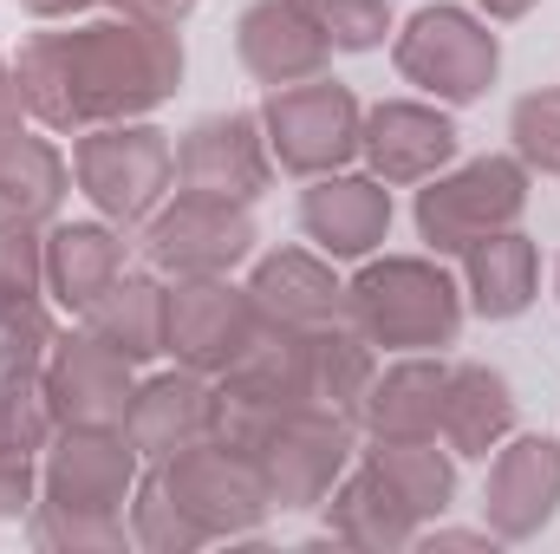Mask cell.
<instances>
[{"label": "cell", "mask_w": 560, "mask_h": 554, "mask_svg": "<svg viewBox=\"0 0 560 554\" xmlns=\"http://www.w3.org/2000/svg\"><path fill=\"white\" fill-rule=\"evenodd\" d=\"M20 105L46 131H92L143 118L183 85V39L176 26H143V20H92L66 33H33L13 53Z\"/></svg>", "instance_id": "6da1fadb"}, {"label": "cell", "mask_w": 560, "mask_h": 554, "mask_svg": "<svg viewBox=\"0 0 560 554\" xmlns=\"http://www.w3.org/2000/svg\"><path fill=\"white\" fill-rule=\"evenodd\" d=\"M138 489V443L125 424H59L46 443L39 496L26 509V535L46 554H118L131 542L125 503Z\"/></svg>", "instance_id": "7a4b0ae2"}, {"label": "cell", "mask_w": 560, "mask_h": 554, "mask_svg": "<svg viewBox=\"0 0 560 554\" xmlns=\"http://www.w3.org/2000/svg\"><path fill=\"white\" fill-rule=\"evenodd\" d=\"M346 320L385 353H436V346H456L463 333V287L450 280L443 262L385 255L352 275Z\"/></svg>", "instance_id": "3957f363"}, {"label": "cell", "mask_w": 560, "mask_h": 554, "mask_svg": "<svg viewBox=\"0 0 560 554\" xmlns=\"http://www.w3.org/2000/svg\"><path fill=\"white\" fill-rule=\"evenodd\" d=\"M156 476L170 483V496L183 503V516L215 542V535H255L268 516H275V496H268V476H261V457L229 443V437H202L176 457L156 463Z\"/></svg>", "instance_id": "277c9868"}, {"label": "cell", "mask_w": 560, "mask_h": 554, "mask_svg": "<svg viewBox=\"0 0 560 554\" xmlns=\"http://www.w3.org/2000/svg\"><path fill=\"white\" fill-rule=\"evenodd\" d=\"M72 170H79V189L92 196V209L118 229L131 222H150L170 176H176V150L156 125H138V118H118V125H92L79 131V150H72Z\"/></svg>", "instance_id": "5b68a950"}, {"label": "cell", "mask_w": 560, "mask_h": 554, "mask_svg": "<svg viewBox=\"0 0 560 554\" xmlns=\"http://www.w3.org/2000/svg\"><path fill=\"white\" fill-rule=\"evenodd\" d=\"M528 209V163L522 157H476L463 170H436L418 189V235L436 255H463L469 242L515 229Z\"/></svg>", "instance_id": "8992f818"}, {"label": "cell", "mask_w": 560, "mask_h": 554, "mask_svg": "<svg viewBox=\"0 0 560 554\" xmlns=\"http://www.w3.org/2000/svg\"><path fill=\"white\" fill-rule=\"evenodd\" d=\"M392 59L411 85H423L443 105H476L502 72V46L469 7H418L398 33Z\"/></svg>", "instance_id": "52a82bcc"}, {"label": "cell", "mask_w": 560, "mask_h": 554, "mask_svg": "<svg viewBox=\"0 0 560 554\" xmlns=\"http://www.w3.org/2000/svg\"><path fill=\"white\" fill-rule=\"evenodd\" d=\"M143 255H150L156 275L170 280L229 275V268H242L255 255L248 203H229V196H209V189H176L143 222Z\"/></svg>", "instance_id": "ba28073f"}, {"label": "cell", "mask_w": 560, "mask_h": 554, "mask_svg": "<svg viewBox=\"0 0 560 554\" xmlns=\"http://www.w3.org/2000/svg\"><path fill=\"white\" fill-rule=\"evenodd\" d=\"M261 131H268V157H280V170L293 176H332L359 157V131L365 112L346 85L332 79H300L280 85L261 105Z\"/></svg>", "instance_id": "9c48e42d"}, {"label": "cell", "mask_w": 560, "mask_h": 554, "mask_svg": "<svg viewBox=\"0 0 560 554\" xmlns=\"http://www.w3.org/2000/svg\"><path fill=\"white\" fill-rule=\"evenodd\" d=\"M300 405H319V399H313V379H306L300 333H261V339L215 379V437L255 450L280 417H293Z\"/></svg>", "instance_id": "30bf717a"}, {"label": "cell", "mask_w": 560, "mask_h": 554, "mask_svg": "<svg viewBox=\"0 0 560 554\" xmlns=\"http://www.w3.org/2000/svg\"><path fill=\"white\" fill-rule=\"evenodd\" d=\"M261 313L248 300V287H235L229 275L176 280L170 287V320H163V353L202 379H222L255 339H261Z\"/></svg>", "instance_id": "8fae6325"}, {"label": "cell", "mask_w": 560, "mask_h": 554, "mask_svg": "<svg viewBox=\"0 0 560 554\" xmlns=\"http://www.w3.org/2000/svg\"><path fill=\"white\" fill-rule=\"evenodd\" d=\"M352 430H359V417L332 412V405H300L293 417H280L255 443L275 509H319L326 503V489L352 470Z\"/></svg>", "instance_id": "7c38bea8"}, {"label": "cell", "mask_w": 560, "mask_h": 554, "mask_svg": "<svg viewBox=\"0 0 560 554\" xmlns=\"http://www.w3.org/2000/svg\"><path fill=\"white\" fill-rule=\"evenodd\" d=\"M560 509V443L528 430V437H502L495 463H489V489H482V522L495 542H528L555 522Z\"/></svg>", "instance_id": "4fadbf2b"}, {"label": "cell", "mask_w": 560, "mask_h": 554, "mask_svg": "<svg viewBox=\"0 0 560 554\" xmlns=\"http://www.w3.org/2000/svg\"><path fill=\"white\" fill-rule=\"evenodd\" d=\"M46 399L59 424H125L131 412V359L118 346H105L98 333H59L52 359H46Z\"/></svg>", "instance_id": "5bb4252c"}, {"label": "cell", "mask_w": 560, "mask_h": 554, "mask_svg": "<svg viewBox=\"0 0 560 554\" xmlns=\"http://www.w3.org/2000/svg\"><path fill=\"white\" fill-rule=\"evenodd\" d=\"M176 176L183 189H209V196H229V203H255L268 189V131L255 112H222V118H202L183 150H176Z\"/></svg>", "instance_id": "9a60e30c"}, {"label": "cell", "mask_w": 560, "mask_h": 554, "mask_svg": "<svg viewBox=\"0 0 560 554\" xmlns=\"http://www.w3.org/2000/svg\"><path fill=\"white\" fill-rule=\"evenodd\" d=\"M359 150H365V163H372L378 183H430V176L456 157V125H450L436 105L385 99V105L365 112Z\"/></svg>", "instance_id": "2e32d148"}, {"label": "cell", "mask_w": 560, "mask_h": 554, "mask_svg": "<svg viewBox=\"0 0 560 554\" xmlns=\"http://www.w3.org/2000/svg\"><path fill=\"white\" fill-rule=\"evenodd\" d=\"M300 229L332 255V262H365L385 229H392V189L378 176H319L306 196H300Z\"/></svg>", "instance_id": "e0dca14e"}, {"label": "cell", "mask_w": 560, "mask_h": 554, "mask_svg": "<svg viewBox=\"0 0 560 554\" xmlns=\"http://www.w3.org/2000/svg\"><path fill=\"white\" fill-rule=\"evenodd\" d=\"M125 437L138 443V457H156V463L215 437V385L189 366L143 379L131 392V412H125Z\"/></svg>", "instance_id": "ac0fdd59"}, {"label": "cell", "mask_w": 560, "mask_h": 554, "mask_svg": "<svg viewBox=\"0 0 560 554\" xmlns=\"http://www.w3.org/2000/svg\"><path fill=\"white\" fill-rule=\"evenodd\" d=\"M326 535L339 542V549H365V554H398L418 542L423 516L385 483V470L378 463H359V470H346L332 489H326Z\"/></svg>", "instance_id": "d6986e66"}, {"label": "cell", "mask_w": 560, "mask_h": 554, "mask_svg": "<svg viewBox=\"0 0 560 554\" xmlns=\"http://www.w3.org/2000/svg\"><path fill=\"white\" fill-rule=\"evenodd\" d=\"M248 300H255V313H261L268 333H306V326H326V320L346 313V287L306 249L261 255L255 275H248Z\"/></svg>", "instance_id": "ffe728a7"}, {"label": "cell", "mask_w": 560, "mask_h": 554, "mask_svg": "<svg viewBox=\"0 0 560 554\" xmlns=\"http://www.w3.org/2000/svg\"><path fill=\"white\" fill-rule=\"evenodd\" d=\"M235 46H242V66L255 85H300V79H319L326 66V33L293 7V0H255L235 26Z\"/></svg>", "instance_id": "44dd1931"}, {"label": "cell", "mask_w": 560, "mask_h": 554, "mask_svg": "<svg viewBox=\"0 0 560 554\" xmlns=\"http://www.w3.org/2000/svg\"><path fill=\"white\" fill-rule=\"evenodd\" d=\"M443 385H450V366L430 359V353H411V359L385 366L365 385L359 424L372 437H436V424H443Z\"/></svg>", "instance_id": "7402d4cb"}, {"label": "cell", "mask_w": 560, "mask_h": 554, "mask_svg": "<svg viewBox=\"0 0 560 554\" xmlns=\"http://www.w3.org/2000/svg\"><path fill=\"white\" fill-rule=\"evenodd\" d=\"M125 275V235L105 222H59L46 235V293L66 313H85L112 280Z\"/></svg>", "instance_id": "603a6c76"}, {"label": "cell", "mask_w": 560, "mask_h": 554, "mask_svg": "<svg viewBox=\"0 0 560 554\" xmlns=\"http://www.w3.org/2000/svg\"><path fill=\"white\" fill-rule=\"evenodd\" d=\"M463 287H469V307L482 320H515L535 307V287H541V255L528 235L515 229H495L482 242L463 249Z\"/></svg>", "instance_id": "cb8c5ba5"}, {"label": "cell", "mask_w": 560, "mask_h": 554, "mask_svg": "<svg viewBox=\"0 0 560 554\" xmlns=\"http://www.w3.org/2000/svg\"><path fill=\"white\" fill-rule=\"evenodd\" d=\"M443 443L456 457H489L509 430H515V392L502 372L489 366H450V385H443Z\"/></svg>", "instance_id": "d4e9b609"}, {"label": "cell", "mask_w": 560, "mask_h": 554, "mask_svg": "<svg viewBox=\"0 0 560 554\" xmlns=\"http://www.w3.org/2000/svg\"><path fill=\"white\" fill-rule=\"evenodd\" d=\"M163 320H170V287L156 275H118L85 307V333H98L105 346H118L131 366L163 353Z\"/></svg>", "instance_id": "484cf974"}, {"label": "cell", "mask_w": 560, "mask_h": 554, "mask_svg": "<svg viewBox=\"0 0 560 554\" xmlns=\"http://www.w3.org/2000/svg\"><path fill=\"white\" fill-rule=\"evenodd\" d=\"M300 353H306V379H313V399L332 405V412H352L365 405V385L378 379V359H372V339L339 313L326 326H306L300 333Z\"/></svg>", "instance_id": "4316f807"}, {"label": "cell", "mask_w": 560, "mask_h": 554, "mask_svg": "<svg viewBox=\"0 0 560 554\" xmlns=\"http://www.w3.org/2000/svg\"><path fill=\"white\" fill-rule=\"evenodd\" d=\"M66 203V157L33 131L0 138V216L7 222H52Z\"/></svg>", "instance_id": "83f0119b"}, {"label": "cell", "mask_w": 560, "mask_h": 554, "mask_svg": "<svg viewBox=\"0 0 560 554\" xmlns=\"http://www.w3.org/2000/svg\"><path fill=\"white\" fill-rule=\"evenodd\" d=\"M365 463H378V470H385V483L418 509L423 522H430V516H443V509H450V496H456V463L436 450V437H372Z\"/></svg>", "instance_id": "f1b7e54d"}, {"label": "cell", "mask_w": 560, "mask_h": 554, "mask_svg": "<svg viewBox=\"0 0 560 554\" xmlns=\"http://www.w3.org/2000/svg\"><path fill=\"white\" fill-rule=\"evenodd\" d=\"M131 542L150 554H196L209 535L183 516V503L170 496V483L150 470V476H138V489H131Z\"/></svg>", "instance_id": "f546056e"}, {"label": "cell", "mask_w": 560, "mask_h": 554, "mask_svg": "<svg viewBox=\"0 0 560 554\" xmlns=\"http://www.w3.org/2000/svg\"><path fill=\"white\" fill-rule=\"evenodd\" d=\"M52 339L59 326L39 293H0V372H46Z\"/></svg>", "instance_id": "4dcf8cb0"}, {"label": "cell", "mask_w": 560, "mask_h": 554, "mask_svg": "<svg viewBox=\"0 0 560 554\" xmlns=\"http://www.w3.org/2000/svg\"><path fill=\"white\" fill-rule=\"evenodd\" d=\"M319 33H326V46H339V53H372V46H385V33H392V7L385 0H293Z\"/></svg>", "instance_id": "1f68e13d"}, {"label": "cell", "mask_w": 560, "mask_h": 554, "mask_svg": "<svg viewBox=\"0 0 560 554\" xmlns=\"http://www.w3.org/2000/svg\"><path fill=\"white\" fill-rule=\"evenodd\" d=\"M509 138H515V157L528 170L560 176V92H528L509 112Z\"/></svg>", "instance_id": "d6a6232c"}, {"label": "cell", "mask_w": 560, "mask_h": 554, "mask_svg": "<svg viewBox=\"0 0 560 554\" xmlns=\"http://www.w3.org/2000/svg\"><path fill=\"white\" fill-rule=\"evenodd\" d=\"M46 287V235L39 222L0 216V293H39Z\"/></svg>", "instance_id": "836d02e7"}, {"label": "cell", "mask_w": 560, "mask_h": 554, "mask_svg": "<svg viewBox=\"0 0 560 554\" xmlns=\"http://www.w3.org/2000/svg\"><path fill=\"white\" fill-rule=\"evenodd\" d=\"M33 496H39V470H33V457L0 450V522H20V516L33 509Z\"/></svg>", "instance_id": "e575fe53"}, {"label": "cell", "mask_w": 560, "mask_h": 554, "mask_svg": "<svg viewBox=\"0 0 560 554\" xmlns=\"http://www.w3.org/2000/svg\"><path fill=\"white\" fill-rule=\"evenodd\" d=\"M105 7L125 20H143V26H176V20H189L196 0H105Z\"/></svg>", "instance_id": "d590c367"}, {"label": "cell", "mask_w": 560, "mask_h": 554, "mask_svg": "<svg viewBox=\"0 0 560 554\" xmlns=\"http://www.w3.org/2000/svg\"><path fill=\"white\" fill-rule=\"evenodd\" d=\"M20 118H26V105H20V79H13V66L0 59V138L20 131Z\"/></svg>", "instance_id": "8d00e7d4"}, {"label": "cell", "mask_w": 560, "mask_h": 554, "mask_svg": "<svg viewBox=\"0 0 560 554\" xmlns=\"http://www.w3.org/2000/svg\"><path fill=\"white\" fill-rule=\"evenodd\" d=\"M411 549H489V535H476V529H430V535H423L418 529V542H411Z\"/></svg>", "instance_id": "74e56055"}, {"label": "cell", "mask_w": 560, "mask_h": 554, "mask_svg": "<svg viewBox=\"0 0 560 554\" xmlns=\"http://www.w3.org/2000/svg\"><path fill=\"white\" fill-rule=\"evenodd\" d=\"M33 20H72V13H85L92 0H20Z\"/></svg>", "instance_id": "f35d334b"}, {"label": "cell", "mask_w": 560, "mask_h": 554, "mask_svg": "<svg viewBox=\"0 0 560 554\" xmlns=\"http://www.w3.org/2000/svg\"><path fill=\"white\" fill-rule=\"evenodd\" d=\"M476 7H482L489 20H522V13H535L541 0H476Z\"/></svg>", "instance_id": "ab89813d"}]
</instances>
